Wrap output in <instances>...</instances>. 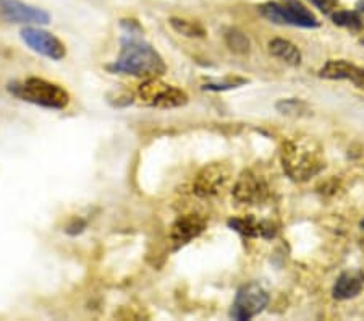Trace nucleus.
<instances>
[{"label":"nucleus","mask_w":364,"mask_h":321,"mask_svg":"<svg viewBox=\"0 0 364 321\" xmlns=\"http://www.w3.org/2000/svg\"><path fill=\"white\" fill-rule=\"evenodd\" d=\"M120 56L107 68L112 73L132 75L138 78H157L166 73V62L149 43L141 38V33L125 31L120 41Z\"/></svg>","instance_id":"f257e3e1"},{"label":"nucleus","mask_w":364,"mask_h":321,"mask_svg":"<svg viewBox=\"0 0 364 321\" xmlns=\"http://www.w3.org/2000/svg\"><path fill=\"white\" fill-rule=\"evenodd\" d=\"M9 91L21 101L46 109L62 110L70 104V95L65 88L39 77H28L11 81L9 85Z\"/></svg>","instance_id":"f03ea898"},{"label":"nucleus","mask_w":364,"mask_h":321,"mask_svg":"<svg viewBox=\"0 0 364 321\" xmlns=\"http://www.w3.org/2000/svg\"><path fill=\"white\" fill-rule=\"evenodd\" d=\"M282 162H284L285 172L293 180H308L318 174L322 169V159L318 149H314L313 143L289 142L282 151Z\"/></svg>","instance_id":"7ed1b4c3"},{"label":"nucleus","mask_w":364,"mask_h":321,"mask_svg":"<svg viewBox=\"0 0 364 321\" xmlns=\"http://www.w3.org/2000/svg\"><path fill=\"white\" fill-rule=\"evenodd\" d=\"M259 14L275 25H289L299 28H318L319 21L299 0H280L259 5Z\"/></svg>","instance_id":"20e7f679"},{"label":"nucleus","mask_w":364,"mask_h":321,"mask_svg":"<svg viewBox=\"0 0 364 321\" xmlns=\"http://www.w3.org/2000/svg\"><path fill=\"white\" fill-rule=\"evenodd\" d=\"M139 99L141 102L151 107L159 109H173L186 104L188 96L185 91L178 90L173 85L164 83L157 78H148L139 86Z\"/></svg>","instance_id":"39448f33"},{"label":"nucleus","mask_w":364,"mask_h":321,"mask_svg":"<svg viewBox=\"0 0 364 321\" xmlns=\"http://www.w3.org/2000/svg\"><path fill=\"white\" fill-rule=\"evenodd\" d=\"M267 303L269 294L266 289L257 283H250L237 292V297H235L230 310V317L238 321L251 320L256 315H259L267 307Z\"/></svg>","instance_id":"423d86ee"},{"label":"nucleus","mask_w":364,"mask_h":321,"mask_svg":"<svg viewBox=\"0 0 364 321\" xmlns=\"http://www.w3.org/2000/svg\"><path fill=\"white\" fill-rule=\"evenodd\" d=\"M20 38L26 44V48L39 56L50 58V60L58 62L67 56L65 44L54 33L46 31L39 26H25L20 31Z\"/></svg>","instance_id":"0eeeda50"},{"label":"nucleus","mask_w":364,"mask_h":321,"mask_svg":"<svg viewBox=\"0 0 364 321\" xmlns=\"http://www.w3.org/2000/svg\"><path fill=\"white\" fill-rule=\"evenodd\" d=\"M0 19L26 26H43L50 23V15L46 10L21 0H0Z\"/></svg>","instance_id":"6e6552de"},{"label":"nucleus","mask_w":364,"mask_h":321,"mask_svg":"<svg viewBox=\"0 0 364 321\" xmlns=\"http://www.w3.org/2000/svg\"><path fill=\"white\" fill-rule=\"evenodd\" d=\"M319 75L327 80H346L356 85L358 88L364 86V68L356 67L348 60H328L321 68Z\"/></svg>","instance_id":"1a4fd4ad"},{"label":"nucleus","mask_w":364,"mask_h":321,"mask_svg":"<svg viewBox=\"0 0 364 321\" xmlns=\"http://www.w3.org/2000/svg\"><path fill=\"white\" fill-rule=\"evenodd\" d=\"M364 274L361 271H346L337 279L332 294L337 300L353 299L363 290Z\"/></svg>","instance_id":"9d476101"},{"label":"nucleus","mask_w":364,"mask_h":321,"mask_svg":"<svg viewBox=\"0 0 364 321\" xmlns=\"http://www.w3.org/2000/svg\"><path fill=\"white\" fill-rule=\"evenodd\" d=\"M269 52L279 60L289 63L291 67H298L301 63V52L295 44L287 39H272L269 43Z\"/></svg>","instance_id":"9b49d317"},{"label":"nucleus","mask_w":364,"mask_h":321,"mask_svg":"<svg viewBox=\"0 0 364 321\" xmlns=\"http://www.w3.org/2000/svg\"><path fill=\"white\" fill-rule=\"evenodd\" d=\"M204 229V223L201 219L193 218V216H188V218L178 219L177 223L172 227V238L178 243H186L191 241L193 237L199 236Z\"/></svg>","instance_id":"f8f14e48"},{"label":"nucleus","mask_w":364,"mask_h":321,"mask_svg":"<svg viewBox=\"0 0 364 321\" xmlns=\"http://www.w3.org/2000/svg\"><path fill=\"white\" fill-rule=\"evenodd\" d=\"M261 194V184L255 175L246 172L242 175V179L238 180L237 186H235V196L242 201H252L256 198H259Z\"/></svg>","instance_id":"ddd939ff"},{"label":"nucleus","mask_w":364,"mask_h":321,"mask_svg":"<svg viewBox=\"0 0 364 321\" xmlns=\"http://www.w3.org/2000/svg\"><path fill=\"white\" fill-rule=\"evenodd\" d=\"M170 26H172L175 31L181 36L186 38H204L205 36V29L199 25L198 21H191V20H185V19H170Z\"/></svg>","instance_id":"4468645a"},{"label":"nucleus","mask_w":364,"mask_h":321,"mask_svg":"<svg viewBox=\"0 0 364 321\" xmlns=\"http://www.w3.org/2000/svg\"><path fill=\"white\" fill-rule=\"evenodd\" d=\"M225 43L235 54L245 56L250 52V39L245 33L240 31V29H228L225 33Z\"/></svg>","instance_id":"2eb2a0df"},{"label":"nucleus","mask_w":364,"mask_h":321,"mask_svg":"<svg viewBox=\"0 0 364 321\" xmlns=\"http://www.w3.org/2000/svg\"><path fill=\"white\" fill-rule=\"evenodd\" d=\"M275 107H277L280 114L289 115V117H304V115H309L311 112L308 104L299 101V99H282Z\"/></svg>","instance_id":"dca6fc26"},{"label":"nucleus","mask_w":364,"mask_h":321,"mask_svg":"<svg viewBox=\"0 0 364 321\" xmlns=\"http://www.w3.org/2000/svg\"><path fill=\"white\" fill-rule=\"evenodd\" d=\"M332 21L336 23L338 26H343V28H351V29H360V25H358V20L353 11H348V10H337L333 11L331 15Z\"/></svg>","instance_id":"f3484780"},{"label":"nucleus","mask_w":364,"mask_h":321,"mask_svg":"<svg viewBox=\"0 0 364 321\" xmlns=\"http://www.w3.org/2000/svg\"><path fill=\"white\" fill-rule=\"evenodd\" d=\"M316 9H319L322 14L331 16L333 11L338 10V0H309Z\"/></svg>","instance_id":"a211bd4d"},{"label":"nucleus","mask_w":364,"mask_h":321,"mask_svg":"<svg viewBox=\"0 0 364 321\" xmlns=\"http://www.w3.org/2000/svg\"><path fill=\"white\" fill-rule=\"evenodd\" d=\"M243 83L245 80H238V81H225V83H209L203 88L209 91H224V90H232V88H237L238 85H243Z\"/></svg>","instance_id":"6ab92c4d"},{"label":"nucleus","mask_w":364,"mask_h":321,"mask_svg":"<svg viewBox=\"0 0 364 321\" xmlns=\"http://www.w3.org/2000/svg\"><path fill=\"white\" fill-rule=\"evenodd\" d=\"M353 14L358 20V25H360V29H364V0H358Z\"/></svg>","instance_id":"aec40b11"},{"label":"nucleus","mask_w":364,"mask_h":321,"mask_svg":"<svg viewBox=\"0 0 364 321\" xmlns=\"http://www.w3.org/2000/svg\"><path fill=\"white\" fill-rule=\"evenodd\" d=\"M360 227H361V229H364V219L360 223Z\"/></svg>","instance_id":"412c9836"}]
</instances>
